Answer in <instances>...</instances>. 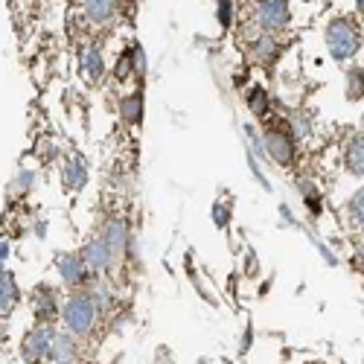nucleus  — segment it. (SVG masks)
<instances>
[{"instance_id":"obj_1","label":"nucleus","mask_w":364,"mask_h":364,"mask_svg":"<svg viewBox=\"0 0 364 364\" xmlns=\"http://www.w3.org/2000/svg\"><path fill=\"white\" fill-rule=\"evenodd\" d=\"M323 44H326V53L336 65L353 62L364 47V33H361L358 18H353V15L329 18L326 26H323Z\"/></svg>"},{"instance_id":"obj_2","label":"nucleus","mask_w":364,"mask_h":364,"mask_svg":"<svg viewBox=\"0 0 364 364\" xmlns=\"http://www.w3.org/2000/svg\"><path fill=\"white\" fill-rule=\"evenodd\" d=\"M100 309H97V300L90 297L87 289H76L68 294V300L62 303V321L65 329L76 338H90L97 332L100 323Z\"/></svg>"},{"instance_id":"obj_3","label":"nucleus","mask_w":364,"mask_h":364,"mask_svg":"<svg viewBox=\"0 0 364 364\" xmlns=\"http://www.w3.org/2000/svg\"><path fill=\"white\" fill-rule=\"evenodd\" d=\"M262 143H265V155L271 164H277L283 169L297 164V137L289 132V126L268 123L262 129Z\"/></svg>"},{"instance_id":"obj_4","label":"nucleus","mask_w":364,"mask_h":364,"mask_svg":"<svg viewBox=\"0 0 364 364\" xmlns=\"http://www.w3.org/2000/svg\"><path fill=\"white\" fill-rule=\"evenodd\" d=\"M251 23L259 33L280 36L291 26V4L289 0H257L251 12Z\"/></svg>"},{"instance_id":"obj_5","label":"nucleus","mask_w":364,"mask_h":364,"mask_svg":"<svg viewBox=\"0 0 364 364\" xmlns=\"http://www.w3.org/2000/svg\"><path fill=\"white\" fill-rule=\"evenodd\" d=\"M55 326L53 323H38L33 326L23 336L21 341V358L26 364H44L50 361V353H53V341H55Z\"/></svg>"},{"instance_id":"obj_6","label":"nucleus","mask_w":364,"mask_h":364,"mask_svg":"<svg viewBox=\"0 0 364 364\" xmlns=\"http://www.w3.org/2000/svg\"><path fill=\"white\" fill-rule=\"evenodd\" d=\"M55 271H58V280H62L70 291L87 289L90 280H94V271L85 265V259L79 254H58L55 257Z\"/></svg>"},{"instance_id":"obj_7","label":"nucleus","mask_w":364,"mask_h":364,"mask_svg":"<svg viewBox=\"0 0 364 364\" xmlns=\"http://www.w3.org/2000/svg\"><path fill=\"white\" fill-rule=\"evenodd\" d=\"M79 257L85 259V265L94 271V274H105V271H111L119 259H117V254L111 251V245L105 242V236L100 233V236H94V239H87L85 245H82V251H79Z\"/></svg>"},{"instance_id":"obj_8","label":"nucleus","mask_w":364,"mask_h":364,"mask_svg":"<svg viewBox=\"0 0 364 364\" xmlns=\"http://www.w3.org/2000/svg\"><path fill=\"white\" fill-rule=\"evenodd\" d=\"M29 306H33V315L38 323H53L62 315V300H58L53 286H36L29 291Z\"/></svg>"},{"instance_id":"obj_9","label":"nucleus","mask_w":364,"mask_h":364,"mask_svg":"<svg viewBox=\"0 0 364 364\" xmlns=\"http://www.w3.org/2000/svg\"><path fill=\"white\" fill-rule=\"evenodd\" d=\"M79 9H82V18L90 26L105 29L119 15V0H79Z\"/></svg>"},{"instance_id":"obj_10","label":"nucleus","mask_w":364,"mask_h":364,"mask_svg":"<svg viewBox=\"0 0 364 364\" xmlns=\"http://www.w3.org/2000/svg\"><path fill=\"white\" fill-rule=\"evenodd\" d=\"M79 73L90 85L102 82V76H105V55H102V47L97 41L82 44V50H79Z\"/></svg>"},{"instance_id":"obj_11","label":"nucleus","mask_w":364,"mask_h":364,"mask_svg":"<svg viewBox=\"0 0 364 364\" xmlns=\"http://www.w3.org/2000/svg\"><path fill=\"white\" fill-rule=\"evenodd\" d=\"M100 233L105 236V242L111 245V251L117 254V259H123V257L129 254V245H132V228H129L126 219H119V216L105 219V225H102Z\"/></svg>"},{"instance_id":"obj_12","label":"nucleus","mask_w":364,"mask_h":364,"mask_svg":"<svg viewBox=\"0 0 364 364\" xmlns=\"http://www.w3.org/2000/svg\"><path fill=\"white\" fill-rule=\"evenodd\" d=\"M58 181H62V190L70 193V196L85 190V184H87V164H85V158L82 155H70L62 164V169H58Z\"/></svg>"},{"instance_id":"obj_13","label":"nucleus","mask_w":364,"mask_h":364,"mask_svg":"<svg viewBox=\"0 0 364 364\" xmlns=\"http://www.w3.org/2000/svg\"><path fill=\"white\" fill-rule=\"evenodd\" d=\"M248 50H251V55H254V62L271 65V62H274V58L280 55L283 44H280V36H274V33H259V29H257V36L248 41Z\"/></svg>"},{"instance_id":"obj_14","label":"nucleus","mask_w":364,"mask_h":364,"mask_svg":"<svg viewBox=\"0 0 364 364\" xmlns=\"http://www.w3.org/2000/svg\"><path fill=\"white\" fill-rule=\"evenodd\" d=\"M82 350H79V338L70 336V332H55V341H53V353L50 361L53 364H79Z\"/></svg>"},{"instance_id":"obj_15","label":"nucleus","mask_w":364,"mask_h":364,"mask_svg":"<svg viewBox=\"0 0 364 364\" xmlns=\"http://www.w3.org/2000/svg\"><path fill=\"white\" fill-rule=\"evenodd\" d=\"M344 172L353 178H364V132H355L344 143Z\"/></svg>"},{"instance_id":"obj_16","label":"nucleus","mask_w":364,"mask_h":364,"mask_svg":"<svg viewBox=\"0 0 364 364\" xmlns=\"http://www.w3.org/2000/svg\"><path fill=\"white\" fill-rule=\"evenodd\" d=\"M294 190H297V196L303 198V204H306L309 216L318 219V216L323 213V196H321L318 181H312V178H294Z\"/></svg>"},{"instance_id":"obj_17","label":"nucleus","mask_w":364,"mask_h":364,"mask_svg":"<svg viewBox=\"0 0 364 364\" xmlns=\"http://www.w3.org/2000/svg\"><path fill=\"white\" fill-rule=\"evenodd\" d=\"M36 184H38V172H36V169H29V166H21V169L12 175V181H9L6 196L18 201V198H23V196L33 193Z\"/></svg>"},{"instance_id":"obj_18","label":"nucleus","mask_w":364,"mask_h":364,"mask_svg":"<svg viewBox=\"0 0 364 364\" xmlns=\"http://www.w3.org/2000/svg\"><path fill=\"white\" fill-rule=\"evenodd\" d=\"M344 97H347V102H361L364 100V68L361 65H347V70H344Z\"/></svg>"},{"instance_id":"obj_19","label":"nucleus","mask_w":364,"mask_h":364,"mask_svg":"<svg viewBox=\"0 0 364 364\" xmlns=\"http://www.w3.org/2000/svg\"><path fill=\"white\" fill-rule=\"evenodd\" d=\"M18 303H21V289H18L15 277L6 271V274H0V318L9 315Z\"/></svg>"},{"instance_id":"obj_20","label":"nucleus","mask_w":364,"mask_h":364,"mask_svg":"<svg viewBox=\"0 0 364 364\" xmlns=\"http://www.w3.org/2000/svg\"><path fill=\"white\" fill-rule=\"evenodd\" d=\"M119 119H123L126 126H137L143 119V94L140 90H132L119 100Z\"/></svg>"},{"instance_id":"obj_21","label":"nucleus","mask_w":364,"mask_h":364,"mask_svg":"<svg viewBox=\"0 0 364 364\" xmlns=\"http://www.w3.org/2000/svg\"><path fill=\"white\" fill-rule=\"evenodd\" d=\"M87 291H90V297L97 300V309H100V315H108V309L114 306V291H111L108 280H102V277L97 274L94 280H90Z\"/></svg>"},{"instance_id":"obj_22","label":"nucleus","mask_w":364,"mask_h":364,"mask_svg":"<svg viewBox=\"0 0 364 364\" xmlns=\"http://www.w3.org/2000/svg\"><path fill=\"white\" fill-rule=\"evenodd\" d=\"M344 213H347V222H350L355 230H361V233H364V187H358V190L347 198Z\"/></svg>"},{"instance_id":"obj_23","label":"nucleus","mask_w":364,"mask_h":364,"mask_svg":"<svg viewBox=\"0 0 364 364\" xmlns=\"http://www.w3.org/2000/svg\"><path fill=\"white\" fill-rule=\"evenodd\" d=\"M245 102H248V111L254 117L268 119V114H271V94H265L262 87H251V90H245Z\"/></svg>"},{"instance_id":"obj_24","label":"nucleus","mask_w":364,"mask_h":364,"mask_svg":"<svg viewBox=\"0 0 364 364\" xmlns=\"http://www.w3.org/2000/svg\"><path fill=\"white\" fill-rule=\"evenodd\" d=\"M289 132L297 137V140H306L312 134V117L306 111H294L289 117Z\"/></svg>"},{"instance_id":"obj_25","label":"nucleus","mask_w":364,"mask_h":364,"mask_svg":"<svg viewBox=\"0 0 364 364\" xmlns=\"http://www.w3.org/2000/svg\"><path fill=\"white\" fill-rule=\"evenodd\" d=\"M300 230H303V233H306V236H309V242H312V245L318 248L321 259H323V262H326L329 268H336V265H338V257H336V251H332V248L326 245V242H323V239H321V236H318V233H315L312 228H300Z\"/></svg>"},{"instance_id":"obj_26","label":"nucleus","mask_w":364,"mask_h":364,"mask_svg":"<svg viewBox=\"0 0 364 364\" xmlns=\"http://www.w3.org/2000/svg\"><path fill=\"white\" fill-rule=\"evenodd\" d=\"M132 68H134V79L143 82L146 73H149V58H146V50H143L137 41L132 44Z\"/></svg>"},{"instance_id":"obj_27","label":"nucleus","mask_w":364,"mask_h":364,"mask_svg":"<svg viewBox=\"0 0 364 364\" xmlns=\"http://www.w3.org/2000/svg\"><path fill=\"white\" fill-rule=\"evenodd\" d=\"M132 76H134V68H132V47H129V50L119 53V58H117V65H114V79L126 82V79H132Z\"/></svg>"},{"instance_id":"obj_28","label":"nucleus","mask_w":364,"mask_h":364,"mask_svg":"<svg viewBox=\"0 0 364 364\" xmlns=\"http://www.w3.org/2000/svg\"><path fill=\"white\" fill-rule=\"evenodd\" d=\"M210 219H213V225L219 228V230H225L228 225H230V201H216L213 204V210H210Z\"/></svg>"},{"instance_id":"obj_29","label":"nucleus","mask_w":364,"mask_h":364,"mask_svg":"<svg viewBox=\"0 0 364 364\" xmlns=\"http://www.w3.org/2000/svg\"><path fill=\"white\" fill-rule=\"evenodd\" d=\"M216 21L222 29L233 23V0H216Z\"/></svg>"},{"instance_id":"obj_30","label":"nucleus","mask_w":364,"mask_h":364,"mask_svg":"<svg viewBox=\"0 0 364 364\" xmlns=\"http://www.w3.org/2000/svg\"><path fill=\"white\" fill-rule=\"evenodd\" d=\"M280 219H283L286 228H303V225L294 219V213H291V207H289V204H280Z\"/></svg>"},{"instance_id":"obj_31","label":"nucleus","mask_w":364,"mask_h":364,"mask_svg":"<svg viewBox=\"0 0 364 364\" xmlns=\"http://www.w3.org/2000/svg\"><path fill=\"white\" fill-rule=\"evenodd\" d=\"M251 344H254V329L248 326L245 332H242V341H239V353H242V355H245V353L251 350Z\"/></svg>"},{"instance_id":"obj_32","label":"nucleus","mask_w":364,"mask_h":364,"mask_svg":"<svg viewBox=\"0 0 364 364\" xmlns=\"http://www.w3.org/2000/svg\"><path fill=\"white\" fill-rule=\"evenodd\" d=\"M245 274H257V254L251 248L245 251Z\"/></svg>"},{"instance_id":"obj_33","label":"nucleus","mask_w":364,"mask_h":364,"mask_svg":"<svg viewBox=\"0 0 364 364\" xmlns=\"http://www.w3.org/2000/svg\"><path fill=\"white\" fill-rule=\"evenodd\" d=\"M355 268H358L361 274H364V242H361V245L355 248Z\"/></svg>"},{"instance_id":"obj_34","label":"nucleus","mask_w":364,"mask_h":364,"mask_svg":"<svg viewBox=\"0 0 364 364\" xmlns=\"http://www.w3.org/2000/svg\"><path fill=\"white\" fill-rule=\"evenodd\" d=\"M33 233H36L38 239H44V236H47V222H44V219H41V222H36V228H33Z\"/></svg>"},{"instance_id":"obj_35","label":"nucleus","mask_w":364,"mask_h":364,"mask_svg":"<svg viewBox=\"0 0 364 364\" xmlns=\"http://www.w3.org/2000/svg\"><path fill=\"white\" fill-rule=\"evenodd\" d=\"M9 254H12V245H9L6 239H0V259H6Z\"/></svg>"},{"instance_id":"obj_36","label":"nucleus","mask_w":364,"mask_h":364,"mask_svg":"<svg viewBox=\"0 0 364 364\" xmlns=\"http://www.w3.org/2000/svg\"><path fill=\"white\" fill-rule=\"evenodd\" d=\"M353 6H355V15L364 18V0H353Z\"/></svg>"},{"instance_id":"obj_37","label":"nucleus","mask_w":364,"mask_h":364,"mask_svg":"<svg viewBox=\"0 0 364 364\" xmlns=\"http://www.w3.org/2000/svg\"><path fill=\"white\" fill-rule=\"evenodd\" d=\"M6 259H0V274H6V265H4Z\"/></svg>"},{"instance_id":"obj_38","label":"nucleus","mask_w":364,"mask_h":364,"mask_svg":"<svg viewBox=\"0 0 364 364\" xmlns=\"http://www.w3.org/2000/svg\"><path fill=\"white\" fill-rule=\"evenodd\" d=\"M198 364H207V361H198Z\"/></svg>"}]
</instances>
